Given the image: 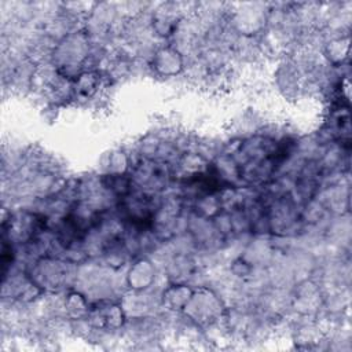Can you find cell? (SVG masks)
Instances as JSON below:
<instances>
[{
  "label": "cell",
  "instance_id": "1",
  "mask_svg": "<svg viewBox=\"0 0 352 352\" xmlns=\"http://www.w3.org/2000/svg\"><path fill=\"white\" fill-rule=\"evenodd\" d=\"M287 153L286 143H276L271 139L248 143L242 151V161L238 165L241 177L249 180L267 179L283 162Z\"/></svg>",
  "mask_w": 352,
  "mask_h": 352
}]
</instances>
